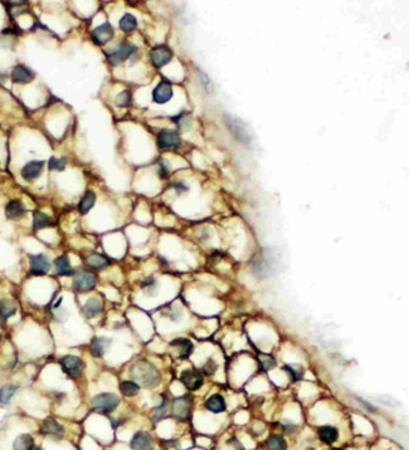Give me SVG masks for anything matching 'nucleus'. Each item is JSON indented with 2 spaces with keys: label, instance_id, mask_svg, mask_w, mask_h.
<instances>
[{
  "label": "nucleus",
  "instance_id": "nucleus-1",
  "mask_svg": "<svg viewBox=\"0 0 409 450\" xmlns=\"http://www.w3.org/2000/svg\"><path fill=\"white\" fill-rule=\"evenodd\" d=\"M130 375L132 381L145 387H154L160 382V373L157 368L145 360L135 362L130 368Z\"/></svg>",
  "mask_w": 409,
  "mask_h": 450
},
{
  "label": "nucleus",
  "instance_id": "nucleus-2",
  "mask_svg": "<svg viewBox=\"0 0 409 450\" xmlns=\"http://www.w3.org/2000/svg\"><path fill=\"white\" fill-rule=\"evenodd\" d=\"M135 52H136V47L134 44L122 42V43H118L117 45L106 50L104 54H106V58H107L108 63L111 66H118V64L127 61Z\"/></svg>",
  "mask_w": 409,
  "mask_h": 450
},
{
  "label": "nucleus",
  "instance_id": "nucleus-3",
  "mask_svg": "<svg viewBox=\"0 0 409 450\" xmlns=\"http://www.w3.org/2000/svg\"><path fill=\"white\" fill-rule=\"evenodd\" d=\"M118 404H120V398L116 394H99V395L92 399V409L97 412L108 414V412H112L118 406Z\"/></svg>",
  "mask_w": 409,
  "mask_h": 450
},
{
  "label": "nucleus",
  "instance_id": "nucleus-4",
  "mask_svg": "<svg viewBox=\"0 0 409 450\" xmlns=\"http://www.w3.org/2000/svg\"><path fill=\"white\" fill-rule=\"evenodd\" d=\"M96 275L87 270H77L74 273L73 278V289L81 293L90 292L96 287Z\"/></svg>",
  "mask_w": 409,
  "mask_h": 450
},
{
  "label": "nucleus",
  "instance_id": "nucleus-5",
  "mask_svg": "<svg viewBox=\"0 0 409 450\" xmlns=\"http://www.w3.org/2000/svg\"><path fill=\"white\" fill-rule=\"evenodd\" d=\"M173 52H171L170 48L168 45H165V44H160V45H156L153 49L150 50L149 53V57H150V62L153 63V66L155 68H161V67L166 66L168 63H170L171 59H173Z\"/></svg>",
  "mask_w": 409,
  "mask_h": 450
},
{
  "label": "nucleus",
  "instance_id": "nucleus-6",
  "mask_svg": "<svg viewBox=\"0 0 409 450\" xmlns=\"http://www.w3.org/2000/svg\"><path fill=\"white\" fill-rule=\"evenodd\" d=\"M60 366H62L63 372L66 373L67 376L71 377V379L80 377L83 370L82 360L77 356H72V355L62 357L60 359Z\"/></svg>",
  "mask_w": 409,
  "mask_h": 450
},
{
  "label": "nucleus",
  "instance_id": "nucleus-7",
  "mask_svg": "<svg viewBox=\"0 0 409 450\" xmlns=\"http://www.w3.org/2000/svg\"><path fill=\"white\" fill-rule=\"evenodd\" d=\"M157 147L161 150H171L178 148L180 145V137L175 130H161L156 137Z\"/></svg>",
  "mask_w": 409,
  "mask_h": 450
},
{
  "label": "nucleus",
  "instance_id": "nucleus-8",
  "mask_svg": "<svg viewBox=\"0 0 409 450\" xmlns=\"http://www.w3.org/2000/svg\"><path fill=\"white\" fill-rule=\"evenodd\" d=\"M51 262L46 254H30L29 256V270L33 275H44L50 272Z\"/></svg>",
  "mask_w": 409,
  "mask_h": 450
},
{
  "label": "nucleus",
  "instance_id": "nucleus-9",
  "mask_svg": "<svg viewBox=\"0 0 409 450\" xmlns=\"http://www.w3.org/2000/svg\"><path fill=\"white\" fill-rule=\"evenodd\" d=\"M113 36H115V31L108 22L97 25L94 31L91 32V39L97 45H104L113 38Z\"/></svg>",
  "mask_w": 409,
  "mask_h": 450
},
{
  "label": "nucleus",
  "instance_id": "nucleus-10",
  "mask_svg": "<svg viewBox=\"0 0 409 450\" xmlns=\"http://www.w3.org/2000/svg\"><path fill=\"white\" fill-rule=\"evenodd\" d=\"M192 407V401L188 396H180L174 399L171 403V415L178 420L188 419Z\"/></svg>",
  "mask_w": 409,
  "mask_h": 450
},
{
  "label": "nucleus",
  "instance_id": "nucleus-11",
  "mask_svg": "<svg viewBox=\"0 0 409 450\" xmlns=\"http://www.w3.org/2000/svg\"><path fill=\"white\" fill-rule=\"evenodd\" d=\"M10 78L11 82L17 83V85H28V83L33 82L36 78V73L25 64H17L11 71Z\"/></svg>",
  "mask_w": 409,
  "mask_h": 450
},
{
  "label": "nucleus",
  "instance_id": "nucleus-12",
  "mask_svg": "<svg viewBox=\"0 0 409 450\" xmlns=\"http://www.w3.org/2000/svg\"><path fill=\"white\" fill-rule=\"evenodd\" d=\"M174 91H173V85H171L169 81L162 80L157 83L156 87L154 88V91H153V99L154 102L159 104H164L166 102H169L173 97Z\"/></svg>",
  "mask_w": 409,
  "mask_h": 450
},
{
  "label": "nucleus",
  "instance_id": "nucleus-13",
  "mask_svg": "<svg viewBox=\"0 0 409 450\" xmlns=\"http://www.w3.org/2000/svg\"><path fill=\"white\" fill-rule=\"evenodd\" d=\"M180 381L183 382L185 387L190 391H195V390L201 389L203 385L204 379L203 375L201 373V371L197 370H184L180 375Z\"/></svg>",
  "mask_w": 409,
  "mask_h": 450
},
{
  "label": "nucleus",
  "instance_id": "nucleus-14",
  "mask_svg": "<svg viewBox=\"0 0 409 450\" xmlns=\"http://www.w3.org/2000/svg\"><path fill=\"white\" fill-rule=\"evenodd\" d=\"M44 165H46V162L42 161V160H32L23 166L22 170H20V175L25 181H33L43 173Z\"/></svg>",
  "mask_w": 409,
  "mask_h": 450
},
{
  "label": "nucleus",
  "instance_id": "nucleus-15",
  "mask_svg": "<svg viewBox=\"0 0 409 450\" xmlns=\"http://www.w3.org/2000/svg\"><path fill=\"white\" fill-rule=\"evenodd\" d=\"M130 447L132 450H153L154 449V443H153V438L148 431H138L132 437Z\"/></svg>",
  "mask_w": 409,
  "mask_h": 450
},
{
  "label": "nucleus",
  "instance_id": "nucleus-16",
  "mask_svg": "<svg viewBox=\"0 0 409 450\" xmlns=\"http://www.w3.org/2000/svg\"><path fill=\"white\" fill-rule=\"evenodd\" d=\"M225 122H227V126L231 129L232 134L237 137V140L245 143L250 141V135H248L247 130L243 129V125L239 120L233 118L232 116H225Z\"/></svg>",
  "mask_w": 409,
  "mask_h": 450
},
{
  "label": "nucleus",
  "instance_id": "nucleus-17",
  "mask_svg": "<svg viewBox=\"0 0 409 450\" xmlns=\"http://www.w3.org/2000/svg\"><path fill=\"white\" fill-rule=\"evenodd\" d=\"M41 433L43 434V435H47V437L54 438V439H60L64 433V429L63 426L60 425L59 423H57L54 419L48 417V419L44 420L43 425H42L41 428Z\"/></svg>",
  "mask_w": 409,
  "mask_h": 450
},
{
  "label": "nucleus",
  "instance_id": "nucleus-18",
  "mask_svg": "<svg viewBox=\"0 0 409 450\" xmlns=\"http://www.w3.org/2000/svg\"><path fill=\"white\" fill-rule=\"evenodd\" d=\"M83 262H85V264L88 268L95 269V270L103 269L111 264L110 258H107L103 254H100V253H91L87 257H85V261Z\"/></svg>",
  "mask_w": 409,
  "mask_h": 450
},
{
  "label": "nucleus",
  "instance_id": "nucleus-19",
  "mask_svg": "<svg viewBox=\"0 0 409 450\" xmlns=\"http://www.w3.org/2000/svg\"><path fill=\"white\" fill-rule=\"evenodd\" d=\"M25 206L19 199H13L5 205V217L11 220H18L24 217Z\"/></svg>",
  "mask_w": 409,
  "mask_h": 450
},
{
  "label": "nucleus",
  "instance_id": "nucleus-20",
  "mask_svg": "<svg viewBox=\"0 0 409 450\" xmlns=\"http://www.w3.org/2000/svg\"><path fill=\"white\" fill-rule=\"evenodd\" d=\"M170 346L176 350V355H178L179 359H188L194 350L192 341H189L188 338H175L170 343Z\"/></svg>",
  "mask_w": 409,
  "mask_h": 450
},
{
  "label": "nucleus",
  "instance_id": "nucleus-21",
  "mask_svg": "<svg viewBox=\"0 0 409 450\" xmlns=\"http://www.w3.org/2000/svg\"><path fill=\"white\" fill-rule=\"evenodd\" d=\"M110 345H111L110 338L95 337L94 340H92V342H91V345H90L91 355H92L94 357H96V359H99V357H102V356H103L104 351H106V349H107V347L110 346Z\"/></svg>",
  "mask_w": 409,
  "mask_h": 450
},
{
  "label": "nucleus",
  "instance_id": "nucleus-22",
  "mask_svg": "<svg viewBox=\"0 0 409 450\" xmlns=\"http://www.w3.org/2000/svg\"><path fill=\"white\" fill-rule=\"evenodd\" d=\"M205 407L208 411L213 412V414H219V412L224 411L227 405H225V400L222 395L214 394V395L209 396L208 400L205 401Z\"/></svg>",
  "mask_w": 409,
  "mask_h": 450
},
{
  "label": "nucleus",
  "instance_id": "nucleus-23",
  "mask_svg": "<svg viewBox=\"0 0 409 450\" xmlns=\"http://www.w3.org/2000/svg\"><path fill=\"white\" fill-rule=\"evenodd\" d=\"M96 192L94 190H87V191L83 194V196L81 198L80 204H78V210L82 215H86L90 213V210L95 206L96 204Z\"/></svg>",
  "mask_w": 409,
  "mask_h": 450
},
{
  "label": "nucleus",
  "instance_id": "nucleus-24",
  "mask_svg": "<svg viewBox=\"0 0 409 450\" xmlns=\"http://www.w3.org/2000/svg\"><path fill=\"white\" fill-rule=\"evenodd\" d=\"M82 311L87 318H94V317H97L99 315H101V312H102L101 301H100L99 298H90L87 302L83 305Z\"/></svg>",
  "mask_w": 409,
  "mask_h": 450
},
{
  "label": "nucleus",
  "instance_id": "nucleus-25",
  "mask_svg": "<svg viewBox=\"0 0 409 450\" xmlns=\"http://www.w3.org/2000/svg\"><path fill=\"white\" fill-rule=\"evenodd\" d=\"M317 434H319V438L326 444H332V443H335L336 440L339 439V431L338 429L334 428V426L330 425H325L319 428L317 430Z\"/></svg>",
  "mask_w": 409,
  "mask_h": 450
},
{
  "label": "nucleus",
  "instance_id": "nucleus-26",
  "mask_svg": "<svg viewBox=\"0 0 409 450\" xmlns=\"http://www.w3.org/2000/svg\"><path fill=\"white\" fill-rule=\"evenodd\" d=\"M55 270L59 275H72L74 274V270L71 266V262L67 256H59L54 259Z\"/></svg>",
  "mask_w": 409,
  "mask_h": 450
},
{
  "label": "nucleus",
  "instance_id": "nucleus-27",
  "mask_svg": "<svg viewBox=\"0 0 409 450\" xmlns=\"http://www.w3.org/2000/svg\"><path fill=\"white\" fill-rule=\"evenodd\" d=\"M54 225V220L47 214L41 212L33 213V229L34 230H41L44 228H50Z\"/></svg>",
  "mask_w": 409,
  "mask_h": 450
},
{
  "label": "nucleus",
  "instance_id": "nucleus-28",
  "mask_svg": "<svg viewBox=\"0 0 409 450\" xmlns=\"http://www.w3.org/2000/svg\"><path fill=\"white\" fill-rule=\"evenodd\" d=\"M34 448V439L29 434H22L13 443V450H32Z\"/></svg>",
  "mask_w": 409,
  "mask_h": 450
},
{
  "label": "nucleus",
  "instance_id": "nucleus-29",
  "mask_svg": "<svg viewBox=\"0 0 409 450\" xmlns=\"http://www.w3.org/2000/svg\"><path fill=\"white\" fill-rule=\"evenodd\" d=\"M17 306L11 299H0V317L3 321H6L9 317L15 315Z\"/></svg>",
  "mask_w": 409,
  "mask_h": 450
},
{
  "label": "nucleus",
  "instance_id": "nucleus-30",
  "mask_svg": "<svg viewBox=\"0 0 409 450\" xmlns=\"http://www.w3.org/2000/svg\"><path fill=\"white\" fill-rule=\"evenodd\" d=\"M118 25H120V29L122 32L131 33V32H134L135 29L138 28V20H136V18H135L132 14L127 13L125 14L124 17L121 18Z\"/></svg>",
  "mask_w": 409,
  "mask_h": 450
},
{
  "label": "nucleus",
  "instance_id": "nucleus-31",
  "mask_svg": "<svg viewBox=\"0 0 409 450\" xmlns=\"http://www.w3.org/2000/svg\"><path fill=\"white\" fill-rule=\"evenodd\" d=\"M266 447L268 450H286L287 449V442L278 434H272L267 439Z\"/></svg>",
  "mask_w": 409,
  "mask_h": 450
},
{
  "label": "nucleus",
  "instance_id": "nucleus-32",
  "mask_svg": "<svg viewBox=\"0 0 409 450\" xmlns=\"http://www.w3.org/2000/svg\"><path fill=\"white\" fill-rule=\"evenodd\" d=\"M18 387L15 385H5L0 389V406H6L10 403L11 398L15 395Z\"/></svg>",
  "mask_w": 409,
  "mask_h": 450
},
{
  "label": "nucleus",
  "instance_id": "nucleus-33",
  "mask_svg": "<svg viewBox=\"0 0 409 450\" xmlns=\"http://www.w3.org/2000/svg\"><path fill=\"white\" fill-rule=\"evenodd\" d=\"M120 391L125 396L131 398V396L138 395L139 391H140V385L136 384L135 381H131V380H125L120 384Z\"/></svg>",
  "mask_w": 409,
  "mask_h": 450
},
{
  "label": "nucleus",
  "instance_id": "nucleus-34",
  "mask_svg": "<svg viewBox=\"0 0 409 450\" xmlns=\"http://www.w3.org/2000/svg\"><path fill=\"white\" fill-rule=\"evenodd\" d=\"M168 404L169 400L166 399V396H162V401L160 404L159 406H156L155 409H153V412H151V419L154 420L155 423H157L159 420H161L162 417L165 416L166 411H168Z\"/></svg>",
  "mask_w": 409,
  "mask_h": 450
},
{
  "label": "nucleus",
  "instance_id": "nucleus-35",
  "mask_svg": "<svg viewBox=\"0 0 409 450\" xmlns=\"http://www.w3.org/2000/svg\"><path fill=\"white\" fill-rule=\"evenodd\" d=\"M115 103L117 104L118 107H130L132 103L131 91H129V90H125V91L120 92V93L117 94V97H116Z\"/></svg>",
  "mask_w": 409,
  "mask_h": 450
},
{
  "label": "nucleus",
  "instance_id": "nucleus-36",
  "mask_svg": "<svg viewBox=\"0 0 409 450\" xmlns=\"http://www.w3.org/2000/svg\"><path fill=\"white\" fill-rule=\"evenodd\" d=\"M285 371H287V373L291 376L292 381H300L305 373V368L300 365H287L285 366Z\"/></svg>",
  "mask_w": 409,
  "mask_h": 450
},
{
  "label": "nucleus",
  "instance_id": "nucleus-37",
  "mask_svg": "<svg viewBox=\"0 0 409 450\" xmlns=\"http://www.w3.org/2000/svg\"><path fill=\"white\" fill-rule=\"evenodd\" d=\"M67 161L63 157H51L48 160V169L51 171H63L66 169Z\"/></svg>",
  "mask_w": 409,
  "mask_h": 450
},
{
  "label": "nucleus",
  "instance_id": "nucleus-38",
  "mask_svg": "<svg viewBox=\"0 0 409 450\" xmlns=\"http://www.w3.org/2000/svg\"><path fill=\"white\" fill-rule=\"evenodd\" d=\"M217 368H218L217 362H215L214 360L209 359L208 361H206V362L204 363L203 367H202L201 373H202V375H206V376H210V375H213V373H214L215 371H217Z\"/></svg>",
  "mask_w": 409,
  "mask_h": 450
},
{
  "label": "nucleus",
  "instance_id": "nucleus-39",
  "mask_svg": "<svg viewBox=\"0 0 409 450\" xmlns=\"http://www.w3.org/2000/svg\"><path fill=\"white\" fill-rule=\"evenodd\" d=\"M259 365H261V368L263 371H268L271 368H273L276 366V361L272 359L271 356H267V355H262L259 356Z\"/></svg>",
  "mask_w": 409,
  "mask_h": 450
},
{
  "label": "nucleus",
  "instance_id": "nucleus-40",
  "mask_svg": "<svg viewBox=\"0 0 409 450\" xmlns=\"http://www.w3.org/2000/svg\"><path fill=\"white\" fill-rule=\"evenodd\" d=\"M141 288L144 289V292L148 294H154L155 289H156V280L153 277L146 278L143 283H141Z\"/></svg>",
  "mask_w": 409,
  "mask_h": 450
},
{
  "label": "nucleus",
  "instance_id": "nucleus-41",
  "mask_svg": "<svg viewBox=\"0 0 409 450\" xmlns=\"http://www.w3.org/2000/svg\"><path fill=\"white\" fill-rule=\"evenodd\" d=\"M173 121L178 125L179 129H185L190 125V118L188 117L187 113H180V115L173 118Z\"/></svg>",
  "mask_w": 409,
  "mask_h": 450
},
{
  "label": "nucleus",
  "instance_id": "nucleus-42",
  "mask_svg": "<svg viewBox=\"0 0 409 450\" xmlns=\"http://www.w3.org/2000/svg\"><path fill=\"white\" fill-rule=\"evenodd\" d=\"M159 176L161 179H164V178H166V176H168V168H166V166H165V164H164V161H162V159H160V161H159Z\"/></svg>",
  "mask_w": 409,
  "mask_h": 450
},
{
  "label": "nucleus",
  "instance_id": "nucleus-43",
  "mask_svg": "<svg viewBox=\"0 0 409 450\" xmlns=\"http://www.w3.org/2000/svg\"><path fill=\"white\" fill-rule=\"evenodd\" d=\"M174 187H175V190L178 194L188 191V186L184 184V182H176V184H174Z\"/></svg>",
  "mask_w": 409,
  "mask_h": 450
},
{
  "label": "nucleus",
  "instance_id": "nucleus-44",
  "mask_svg": "<svg viewBox=\"0 0 409 450\" xmlns=\"http://www.w3.org/2000/svg\"><path fill=\"white\" fill-rule=\"evenodd\" d=\"M32 450H41V449H39V448H36V447H34Z\"/></svg>",
  "mask_w": 409,
  "mask_h": 450
}]
</instances>
